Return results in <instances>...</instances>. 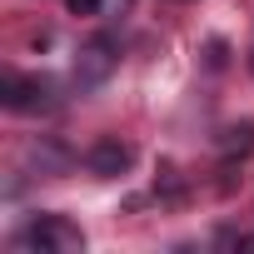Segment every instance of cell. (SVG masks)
Segmentation results:
<instances>
[{
    "mask_svg": "<svg viewBox=\"0 0 254 254\" xmlns=\"http://www.w3.org/2000/svg\"><path fill=\"white\" fill-rule=\"evenodd\" d=\"M130 10V0H100V15H125Z\"/></svg>",
    "mask_w": 254,
    "mask_h": 254,
    "instance_id": "7",
    "label": "cell"
},
{
    "mask_svg": "<svg viewBox=\"0 0 254 254\" xmlns=\"http://www.w3.org/2000/svg\"><path fill=\"white\" fill-rule=\"evenodd\" d=\"M254 150V120H239L219 135V155H249Z\"/></svg>",
    "mask_w": 254,
    "mask_h": 254,
    "instance_id": "5",
    "label": "cell"
},
{
    "mask_svg": "<svg viewBox=\"0 0 254 254\" xmlns=\"http://www.w3.org/2000/svg\"><path fill=\"white\" fill-rule=\"evenodd\" d=\"M130 145H125V140H115V135H105V140H95V150H90V170L95 175H125V170H130Z\"/></svg>",
    "mask_w": 254,
    "mask_h": 254,
    "instance_id": "4",
    "label": "cell"
},
{
    "mask_svg": "<svg viewBox=\"0 0 254 254\" xmlns=\"http://www.w3.org/2000/svg\"><path fill=\"white\" fill-rule=\"evenodd\" d=\"M20 244L25 249H40V254H75V249H85V234L70 219L45 214V219H30V229L20 234Z\"/></svg>",
    "mask_w": 254,
    "mask_h": 254,
    "instance_id": "1",
    "label": "cell"
},
{
    "mask_svg": "<svg viewBox=\"0 0 254 254\" xmlns=\"http://www.w3.org/2000/svg\"><path fill=\"white\" fill-rule=\"evenodd\" d=\"M115 60H120V55H115V40L100 35V40H90V45L80 50V60H75V80H80V85H100V80L115 70Z\"/></svg>",
    "mask_w": 254,
    "mask_h": 254,
    "instance_id": "2",
    "label": "cell"
},
{
    "mask_svg": "<svg viewBox=\"0 0 254 254\" xmlns=\"http://www.w3.org/2000/svg\"><path fill=\"white\" fill-rule=\"evenodd\" d=\"M70 15H100V0H65Z\"/></svg>",
    "mask_w": 254,
    "mask_h": 254,
    "instance_id": "6",
    "label": "cell"
},
{
    "mask_svg": "<svg viewBox=\"0 0 254 254\" xmlns=\"http://www.w3.org/2000/svg\"><path fill=\"white\" fill-rule=\"evenodd\" d=\"M0 95H5V105H10V110H50V85H45V80L5 75V85H0Z\"/></svg>",
    "mask_w": 254,
    "mask_h": 254,
    "instance_id": "3",
    "label": "cell"
}]
</instances>
